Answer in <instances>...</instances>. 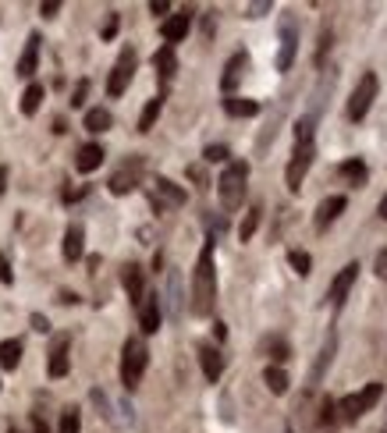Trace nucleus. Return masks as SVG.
<instances>
[{
    "label": "nucleus",
    "instance_id": "15",
    "mask_svg": "<svg viewBox=\"0 0 387 433\" xmlns=\"http://www.w3.org/2000/svg\"><path fill=\"white\" fill-rule=\"evenodd\" d=\"M189 25H192V11H178L174 18H167V22L160 25V36H164L167 47H174V43H181V39L189 36Z\"/></svg>",
    "mask_w": 387,
    "mask_h": 433
},
{
    "label": "nucleus",
    "instance_id": "35",
    "mask_svg": "<svg viewBox=\"0 0 387 433\" xmlns=\"http://www.w3.org/2000/svg\"><path fill=\"white\" fill-rule=\"evenodd\" d=\"M313 135H316V121L309 114H302L295 121V142H313Z\"/></svg>",
    "mask_w": 387,
    "mask_h": 433
},
{
    "label": "nucleus",
    "instance_id": "30",
    "mask_svg": "<svg viewBox=\"0 0 387 433\" xmlns=\"http://www.w3.org/2000/svg\"><path fill=\"white\" fill-rule=\"evenodd\" d=\"M338 171H341V178H349V181L355 185V189H362L366 178H370V171H366V163H362V160H344Z\"/></svg>",
    "mask_w": 387,
    "mask_h": 433
},
{
    "label": "nucleus",
    "instance_id": "45",
    "mask_svg": "<svg viewBox=\"0 0 387 433\" xmlns=\"http://www.w3.org/2000/svg\"><path fill=\"white\" fill-rule=\"evenodd\" d=\"M150 11H153V14H167V11H171V4H167V0H153Z\"/></svg>",
    "mask_w": 387,
    "mask_h": 433
},
{
    "label": "nucleus",
    "instance_id": "38",
    "mask_svg": "<svg viewBox=\"0 0 387 433\" xmlns=\"http://www.w3.org/2000/svg\"><path fill=\"white\" fill-rule=\"evenodd\" d=\"M86 96H89V78H78V86L71 93V107H86Z\"/></svg>",
    "mask_w": 387,
    "mask_h": 433
},
{
    "label": "nucleus",
    "instance_id": "28",
    "mask_svg": "<svg viewBox=\"0 0 387 433\" xmlns=\"http://www.w3.org/2000/svg\"><path fill=\"white\" fill-rule=\"evenodd\" d=\"M18 362H22V341H18V338L0 341V366H4V369H18Z\"/></svg>",
    "mask_w": 387,
    "mask_h": 433
},
{
    "label": "nucleus",
    "instance_id": "14",
    "mask_svg": "<svg viewBox=\"0 0 387 433\" xmlns=\"http://www.w3.org/2000/svg\"><path fill=\"white\" fill-rule=\"evenodd\" d=\"M199 366H202V377H207L210 384H217L220 373H224V355H220V348L202 341V344H199Z\"/></svg>",
    "mask_w": 387,
    "mask_h": 433
},
{
    "label": "nucleus",
    "instance_id": "40",
    "mask_svg": "<svg viewBox=\"0 0 387 433\" xmlns=\"http://www.w3.org/2000/svg\"><path fill=\"white\" fill-rule=\"evenodd\" d=\"M270 355H274L277 362H284V359H288L292 352H288V344H284L281 338H274V341H270Z\"/></svg>",
    "mask_w": 387,
    "mask_h": 433
},
{
    "label": "nucleus",
    "instance_id": "27",
    "mask_svg": "<svg viewBox=\"0 0 387 433\" xmlns=\"http://www.w3.org/2000/svg\"><path fill=\"white\" fill-rule=\"evenodd\" d=\"M43 96H47V89L39 86V82H32V86L22 93V103H18V107H22V114H25V117H32L39 107H43Z\"/></svg>",
    "mask_w": 387,
    "mask_h": 433
},
{
    "label": "nucleus",
    "instance_id": "19",
    "mask_svg": "<svg viewBox=\"0 0 387 433\" xmlns=\"http://www.w3.org/2000/svg\"><path fill=\"white\" fill-rule=\"evenodd\" d=\"M121 284H125V292L135 305H142V299H146V292H142V266L139 263H125L121 266Z\"/></svg>",
    "mask_w": 387,
    "mask_h": 433
},
{
    "label": "nucleus",
    "instance_id": "25",
    "mask_svg": "<svg viewBox=\"0 0 387 433\" xmlns=\"http://www.w3.org/2000/svg\"><path fill=\"white\" fill-rule=\"evenodd\" d=\"M224 114H228V117H256L259 114V103L246 100V96H224Z\"/></svg>",
    "mask_w": 387,
    "mask_h": 433
},
{
    "label": "nucleus",
    "instance_id": "22",
    "mask_svg": "<svg viewBox=\"0 0 387 433\" xmlns=\"http://www.w3.org/2000/svg\"><path fill=\"white\" fill-rule=\"evenodd\" d=\"M104 156H107V153H104V146H99V142H86V146L78 150V156H75V167L82 171V174H93L99 163H104Z\"/></svg>",
    "mask_w": 387,
    "mask_h": 433
},
{
    "label": "nucleus",
    "instance_id": "43",
    "mask_svg": "<svg viewBox=\"0 0 387 433\" xmlns=\"http://www.w3.org/2000/svg\"><path fill=\"white\" fill-rule=\"evenodd\" d=\"M263 11H270V0H259V4H249V18H259Z\"/></svg>",
    "mask_w": 387,
    "mask_h": 433
},
{
    "label": "nucleus",
    "instance_id": "36",
    "mask_svg": "<svg viewBox=\"0 0 387 433\" xmlns=\"http://www.w3.org/2000/svg\"><path fill=\"white\" fill-rule=\"evenodd\" d=\"M288 263H292V270H295L298 277H305V274H309V266H313L309 253H302V249H292V253H288Z\"/></svg>",
    "mask_w": 387,
    "mask_h": 433
},
{
    "label": "nucleus",
    "instance_id": "18",
    "mask_svg": "<svg viewBox=\"0 0 387 433\" xmlns=\"http://www.w3.org/2000/svg\"><path fill=\"white\" fill-rule=\"evenodd\" d=\"M246 65H249V54L246 50H238V54H231V60L224 65V75H220V89L224 93H235V86H238V78H242V71H246Z\"/></svg>",
    "mask_w": 387,
    "mask_h": 433
},
{
    "label": "nucleus",
    "instance_id": "9",
    "mask_svg": "<svg viewBox=\"0 0 387 433\" xmlns=\"http://www.w3.org/2000/svg\"><path fill=\"white\" fill-rule=\"evenodd\" d=\"M189 192L181 189V185H174L171 178H156L153 181V192H150V202H153V210H167V206H185Z\"/></svg>",
    "mask_w": 387,
    "mask_h": 433
},
{
    "label": "nucleus",
    "instance_id": "34",
    "mask_svg": "<svg viewBox=\"0 0 387 433\" xmlns=\"http://www.w3.org/2000/svg\"><path fill=\"white\" fill-rule=\"evenodd\" d=\"M57 433H82V416H78V408H64V412H60Z\"/></svg>",
    "mask_w": 387,
    "mask_h": 433
},
{
    "label": "nucleus",
    "instance_id": "44",
    "mask_svg": "<svg viewBox=\"0 0 387 433\" xmlns=\"http://www.w3.org/2000/svg\"><path fill=\"white\" fill-rule=\"evenodd\" d=\"M39 11H43V18H54L60 11V4H57V0H47V4H39Z\"/></svg>",
    "mask_w": 387,
    "mask_h": 433
},
{
    "label": "nucleus",
    "instance_id": "23",
    "mask_svg": "<svg viewBox=\"0 0 387 433\" xmlns=\"http://www.w3.org/2000/svg\"><path fill=\"white\" fill-rule=\"evenodd\" d=\"M334 352H338V338H334V334H327V341H323V348H320V359H316L313 373H309V387H316V384H320V377L331 369V362H334Z\"/></svg>",
    "mask_w": 387,
    "mask_h": 433
},
{
    "label": "nucleus",
    "instance_id": "16",
    "mask_svg": "<svg viewBox=\"0 0 387 433\" xmlns=\"http://www.w3.org/2000/svg\"><path fill=\"white\" fill-rule=\"evenodd\" d=\"M153 68H156V75H160V93H164V89L171 86L174 71H178V57H174V47H160V50L153 54Z\"/></svg>",
    "mask_w": 387,
    "mask_h": 433
},
{
    "label": "nucleus",
    "instance_id": "26",
    "mask_svg": "<svg viewBox=\"0 0 387 433\" xmlns=\"http://www.w3.org/2000/svg\"><path fill=\"white\" fill-rule=\"evenodd\" d=\"M160 110H164V93H156L146 107H142V114H139V132L146 135L153 125H156V117H160Z\"/></svg>",
    "mask_w": 387,
    "mask_h": 433
},
{
    "label": "nucleus",
    "instance_id": "50",
    "mask_svg": "<svg viewBox=\"0 0 387 433\" xmlns=\"http://www.w3.org/2000/svg\"><path fill=\"white\" fill-rule=\"evenodd\" d=\"M4 189H8V167H0V196H4Z\"/></svg>",
    "mask_w": 387,
    "mask_h": 433
},
{
    "label": "nucleus",
    "instance_id": "3",
    "mask_svg": "<svg viewBox=\"0 0 387 433\" xmlns=\"http://www.w3.org/2000/svg\"><path fill=\"white\" fill-rule=\"evenodd\" d=\"M146 362H150L146 341H142V338H128L125 348H121V384H125V390L139 387L142 373H146Z\"/></svg>",
    "mask_w": 387,
    "mask_h": 433
},
{
    "label": "nucleus",
    "instance_id": "37",
    "mask_svg": "<svg viewBox=\"0 0 387 433\" xmlns=\"http://www.w3.org/2000/svg\"><path fill=\"white\" fill-rule=\"evenodd\" d=\"M228 156H231L228 146H207V150H202V160H207V163H224Z\"/></svg>",
    "mask_w": 387,
    "mask_h": 433
},
{
    "label": "nucleus",
    "instance_id": "2",
    "mask_svg": "<svg viewBox=\"0 0 387 433\" xmlns=\"http://www.w3.org/2000/svg\"><path fill=\"white\" fill-rule=\"evenodd\" d=\"M246 181H249V163L246 160H231L224 167L220 181H217V196L224 210H238L242 199H246Z\"/></svg>",
    "mask_w": 387,
    "mask_h": 433
},
{
    "label": "nucleus",
    "instance_id": "24",
    "mask_svg": "<svg viewBox=\"0 0 387 433\" xmlns=\"http://www.w3.org/2000/svg\"><path fill=\"white\" fill-rule=\"evenodd\" d=\"M334 430H338V405L331 398H323L316 419H313V433H334Z\"/></svg>",
    "mask_w": 387,
    "mask_h": 433
},
{
    "label": "nucleus",
    "instance_id": "51",
    "mask_svg": "<svg viewBox=\"0 0 387 433\" xmlns=\"http://www.w3.org/2000/svg\"><path fill=\"white\" fill-rule=\"evenodd\" d=\"M8 433H22V430H14V426H11V430H8Z\"/></svg>",
    "mask_w": 387,
    "mask_h": 433
},
{
    "label": "nucleus",
    "instance_id": "41",
    "mask_svg": "<svg viewBox=\"0 0 387 433\" xmlns=\"http://www.w3.org/2000/svg\"><path fill=\"white\" fill-rule=\"evenodd\" d=\"M0 281H4V284H14V270H11V263H8L4 253H0Z\"/></svg>",
    "mask_w": 387,
    "mask_h": 433
},
{
    "label": "nucleus",
    "instance_id": "17",
    "mask_svg": "<svg viewBox=\"0 0 387 433\" xmlns=\"http://www.w3.org/2000/svg\"><path fill=\"white\" fill-rule=\"evenodd\" d=\"M160 295H146L139 305V327H142V334H156L160 331Z\"/></svg>",
    "mask_w": 387,
    "mask_h": 433
},
{
    "label": "nucleus",
    "instance_id": "42",
    "mask_svg": "<svg viewBox=\"0 0 387 433\" xmlns=\"http://www.w3.org/2000/svg\"><path fill=\"white\" fill-rule=\"evenodd\" d=\"M32 331H39V334H47V331H50V320H47L43 313H32Z\"/></svg>",
    "mask_w": 387,
    "mask_h": 433
},
{
    "label": "nucleus",
    "instance_id": "52",
    "mask_svg": "<svg viewBox=\"0 0 387 433\" xmlns=\"http://www.w3.org/2000/svg\"><path fill=\"white\" fill-rule=\"evenodd\" d=\"M284 433H292V426H288V430H284Z\"/></svg>",
    "mask_w": 387,
    "mask_h": 433
},
{
    "label": "nucleus",
    "instance_id": "6",
    "mask_svg": "<svg viewBox=\"0 0 387 433\" xmlns=\"http://www.w3.org/2000/svg\"><path fill=\"white\" fill-rule=\"evenodd\" d=\"M142 171H146V160H142V156H128V160L110 174L107 189H110L114 196H128V192H135V189H139V181H142Z\"/></svg>",
    "mask_w": 387,
    "mask_h": 433
},
{
    "label": "nucleus",
    "instance_id": "7",
    "mask_svg": "<svg viewBox=\"0 0 387 433\" xmlns=\"http://www.w3.org/2000/svg\"><path fill=\"white\" fill-rule=\"evenodd\" d=\"M135 68H139V54L132 47L121 50L117 57V65L110 68V78H107V96H121L128 86H132V78H135Z\"/></svg>",
    "mask_w": 387,
    "mask_h": 433
},
{
    "label": "nucleus",
    "instance_id": "46",
    "mask_svg": "<svg viewBox=\"0 0 387 433\" xmlns=\"http://www.w3.org/2000/svg\"><path fill=\"white\" fill-rule=\"evenodd\" d=\"M32 433H50V426L43 423V416H32Z\"/></svg>",
    "mask_w": 387,
    "mask_h": 433
},
{
    "label": "nucleus",
    "instance_id": "31",
    "mask_svg": "<svg viewBox=\"0 0 387 433\" xmlns=\"http://www.w3.org/2000/svg\"><path fill=\"white\" fill-rule=\"evenodd\" d=\"M263 384L270 387V395H284V390H288V373H284L281 366H267V373H263Z\"/></svg>",
    "mask_w": 387,
    "mask_h": 433
},
{
    "label": "nucleus",
    "instance_id": "21",
    "mask_svg": "<svg viewBox=\"0 0 387 433\" xmlns=\"http://www.w3.org/2000/svg\"><path fill=\"white\" fill-rule=\"evenodd\" d=\"M39 32H32L29 39H25V50H22V57H18V75L22 78H32V71H36V65H39Z\"/></svg>",
    "mask_w": 387,
    "mask_h": 433
},
{
    "label": "nucleus",
    "instance_id": "53",
    "mask_svg": "<svg viewBox=\"0 0 387 433\" xmlns=\"http://www.w3.org/2000/svg\"><path fill=\"white\" fill-rule=\"evenodd\" d=\"M384 433H387V430H384Z\"/></svg>",
    "mask_w": 387,
    "mask_h": 433
},
{
    "label": "nucleus",
    "instance_id": "10",
    "mask_svg": "<svg viewBox=\"0 0 387 433\" xmlns=\"http://www.w3.org/2000/svg\"><path fill=\"white\" fill-rule=\"evenodd\" d=\"M355 281H359V263H344L338 270V277L331 281V288H327V299H331L334 309L344 305V299H349V292L355 288Z\"/></svg>",
    "mask_w": 387,
    "mask_h": 433
},
{
    "label": "nucleus",
    "instance_id": "33",
    "mask_svg": "<svg viewBox=\"0 0 387 433\" xmlns=\"http://www.w3.org/2000/svg\"><path fill=\"white\" fill-rule=\"evenodd\" d=\"M259 217H263V206H259V202L246 210V220H242V228H238V238H242V242H249V238L256 235V228H259Z\"/></svg>",
    "mask_w": 387,
    "mask_h": 433
},
{
    "label": "nucleus",
    "instance_id": "29",
    "mask_svg": "<svg viewBox=\"0 0 387 433\" xmlns=\"http://www.w3.org/2000/svg\"><path fill=\"white\" fill-rule=\"evenodd\" d=\"M167 309H171L174 320L181 316V309H185V302H181V274L178 270H171V277H167Z\"/></svg>",
    "mask_w": 387,
    "mask_h": 433
},
{
    "label": "nucleus",
    "instance_id": "48",
    "mask_svg": "<svg viewBox=\"0 0 387 433\" xmlns=\"http://www.w3.org/2000/svg\"><path fill=\"white\" fill-rule=\"evenodd\" d=\"M60 302H64V305H75L78 295H75V292H60Z\"/></svg>",
    "mask_w": 387,
    "mask_h": 433
},
{
    "label": "nucleus",
    "instance_id": "13",
    "mask_svg": "<svg viewBox=\"0 0 387 433\" xmlns=\"http://www.w3.org/2000/svg\"><path fill=\"white\" fill-rule=\"evenodd\" d=\"M344 206H349V199L344 196H327L320 206H316V217H313V224H316V231H327L331 224L344 213Z\"/></svg>",
    "mask_w": 387,
    "mask_h": 433
},
{
    "label": "nucleus",
    "instance_id": "8",
    "mask_svg": "<svg viewBox=\"0 0 387 433\" xmlns=\"http://www.w3.org/2000/svg\"><path fill=\"white\" fill-rule=\"evenodd\" d=\"M373 100H377V75H373V71H366V75L359 78V86H355L352 100H349V117H352V121H362L366 114H370Z\"/></svg>",
    "mask_w": 387,
    "mask_h": 433
},
{
    "label": "nucleus",
    "instance_id": "12",
    "mask_svg": "<svg viewBox=\"0 0 387 433\" xmlns=\"http://www.w3.org/2000/svg\"><path fill=\"white\" fill-rule=\"evenodd\" d=\"M68 344H71V338H68V334L54 338V344H50V359H47V373H50V380H60V377H68V369H71V359H68Z\"/></svg>",
    "mask_w": 387,
    "mask_h": 433
},
{
    "label": "nucleus",
    "instance_id": "1",
    "mask_svg": "<svg viewBox=\"0 0 387 433\" xmlns=\"http://www.w3.org/2000/svg\"><path fill=\"white\" fill-rule=\"evenodd\" d=\"M213 249H217V242H213V235H210L207 245H202V253H199V259H196V270H192V313H196V316H210V313H213V302H217Z\"/></svg>",
    "mask_w": 387,
    "mask_h": 433
},
{
    "label": "nucleus",
    "instance_id": "20",
    "mask_svg": "<svg viewBox=\"0 0 387 433\" xmlns=\"http://www.w3.org/2000/svg\"><path fill=\"white\" fill-rule=\"evenodd\" d=\"M82 253H86V228L82 224H68V231H64V259L78 263Z\"/></svg>",
    "mask_w": 387,
    "mask_h": 433
},
{
    "label": "nucleus",
    "instance_id": "39",
    "mask_svg": "<svg viewBox=\"0 0 387 433\" xmlns=\"http://www.w3.org/2000/svg\"><path fill=\"white\" fill-rule=\"evenodd\" d=\"M117 25H121V18H117V11H110L107 22H104V32H99V36H104V39H114V36H117Z\"/></svg>",
    "mask_w": 387,
    "mask_h": 433
},
{
    "label": "nucleus",
    "instance_id": "11",
    "mask_svg": "<svg viewBox=\"0 0 387 433\" xmlns=\"http://www.w3.org/2000/svg\"><path fill=\"white\" fill-rule=\"evenodd\" d=\"M295 54H298V25L292 18L281 22V50H277V71H288L295 65Z\"/></svg>",
    "mask_w": 387,
    "mask_h": 433
},
{
    "label": "nucleus",
    "instance_id": "4",
    "mask_svg": "<svg viewBox=\"0 0 387 433\" xmlns=\"http://www.w3.org/2000/svg\"><path fill=\"white\" fill-rule=\"evenodd\" d=\"M380 398H384V384H366L362 390H355V395H344V398L338 401V416H341L344 423H355V419H362Z\"/></svg>",
    "mask_w": 387,
    "mask_h": 433
},
{
    "label": "nucleus",
    "instance_id": "32",
    "mask_svg": "<svg viewBox=\"0 0 387 433\" xmlns=\"http://www.w3.org/2000/svg\"><path fill=\"white\" fill-rule=\"evenodd\" d=\"M110 125H114V117H110L107 107H93V110H86V128H89V132H107Z\"/></svg>",
    "mask_w": 387,
    "mask_h": 433
},
{
    "label": "nucleus",
    "instance_id": "49",
    "mask_svg": "<svg viewBox=\"0 0 387 433\" xmlns=\"http://www.w3.org/2000/svg\"><path fill=\"white\" fill-rule=\"evenodd\" d=\"M377 213H380V220H387V192H384V199H380V206H377Z\"/></svg>",
    "mask_w": 387,
    "mask_h": 433
},
{
    "label": "nucleus",
    "instance_id": "47",
    "mask_svg": "<svg viewBox=\"0 0 387 433\" xmlns=\"http://www.w3.org/2000/svg\"><path fill=\"white\" fill-rule=\"evenodd\" d=\"M377 274H380V277H387V249L377 256Z\"/></svg>",
    "mask_w": 387,
    "mask_h": 433
},
{
    "label": "nucleus",
    "instance_id": "5",
    "mask_svg": "<svg viewBox=\"0 0 387 433\" xmlns=\"http://www.w3.org/2000/svg\"><path fill=\"white\" fill-rule=\"evenodd\" d=\"M313 156H316V142H295L292 160H288V167H284V185H288V192L302 189L305 174H309V167H313Z\"/></svg>",
    "mask_w": 387,
    "mask_h": 433
}]
</instances>
